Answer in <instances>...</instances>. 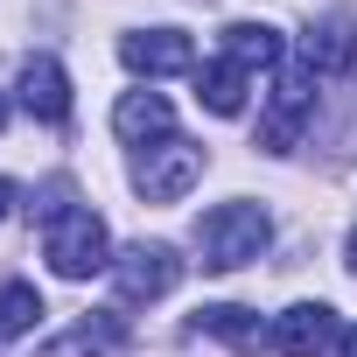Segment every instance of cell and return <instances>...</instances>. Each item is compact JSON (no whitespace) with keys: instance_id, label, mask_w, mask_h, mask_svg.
Masks as SVG:
<instances>
[{"instance_id":"1","label":"cell","mask_w":357,"mask_h":357,"mask_svg":"<svg viewBox=\"0 0 357 357\" xmlns=\"http://www.w3.org/2000/svg\"><path fill=\"white\" fill-rule=\"evenodd\" d=\"M266 238H273V225H266L259 204H218V211L197 218V252H204L211 273H238V266H252V259L266 252Z\"/></svg>"},{"instance_id":"2","label":"cell","mask_w":357,"mask_h":357,"mask_svg":"<svg viewBox=\"0 0 357 357\" xmlns=\"http://www.w3.org/2000/svg\"><path fill=\"white\" fill-rule=\"evenodd\" d=\"M43 252H50V266H56L63 280H91V273H105V266H112L105 218H91V211H63V218H50Z\"/></svg>"},{"instance_id":"3","label":"cell","mask_w":357,"mask_h":357,"mask_svg":"<svg viewBox=\"0 0 357 357\" xmlns=\"http://www.w3.org/2000/svg\"><path fill=\"white\" fill-rule=\"evenodd\" d=\"M197 175H204V147H190V140H154V147H140V161H133V190H140L147 204H175V197L197 190Z\"/></svg>"},{"instance_id":"4","label":"cell","mask_w":357,"mask_h":357,"mask_svg":"<svg viewBox=\"0 0 357 357\" xmlns=\"http://www.w3.org/2000/svg\"><path fill=\"white\" fill-rule=\"evenodd\" d=\"M112 280H119V301H161L175 280H183V259L168 245H126L112 259Z\"/></svg>"},{"instance_id":"5","label":"cell","mask_w":357,"mask_h":357,"mask_svg":"<svg viewBox=\"0 0 357 357\" xmlns=\"http://www.w3.org/2000/svg\"><path fill=\"white\" fill-rule=\"evenodd\" d=\"M336 336H343V329H336V308H322V301H294V308L273 322V350H280V357H322Z\"/></svg>"},{"instance_id":"6","label":"cell","mask_w":357,"mask_h":357,"mask_svg":"<svg viewBox=\"0 0 357 357\" xmlns=\"http://www.w3.org/2000/svg\"><path fill=\"white\" fill-rule=\"evenodd\" d=\"M119 63L140 70V77H175V70H197V50H190V36H175V29H147V36L119 43Z\"/></svg>"},{"instance_id":"7","label":"cell","mask_w":357,"mask_h":357,"mask_svg":"<svg viewBox=\"0 0 357 357\" xmlns=\"http://www.w3.org/2000/svg\"><path fill=\"white\" fill-rule=\"evenodd\" d=\"M315 70H287L280 84H273V112H266V126H259V140L273 147V154H287L294 147V133H301V119L315 112Z\"/></svg>"},{"instance_id":"8","label":"cell","mask_w":357,"mask_h":357,"mask_svg":"<svg viewBox=\"0 0 357 357\" xmlns=\"http://www.w3.org/2000/svg\"><path fill=\"white\" fill-rule=\"evenodd\" d=\"M301 63H308L315 77H343V70L357 63V29H350V15H322V22L301 36Z\"/></svg>"},{"instance_id":"9","label":"cell","mask_w":357,"mask_h":357,"mask_svg":"<svg viewBox=\"0 0 357 357\" xmlns=\"http://www.w3.org/2000/svg\"><path fill=\"white\" fill-rule=\"evenodd\" d=\"M112 133L133 140V147H147V140H175V105H168L161 91H126V98L112 105Z\"/></svg>"},{"instance_id":"10","label":"cell","mask_w":357,"mask_h":357,"mask_svg":"<svg viewBox=\"0 0 357 357\" xmlns=\"http://www.w3.org/2000/svg\"><path fill=\"white\" fill-rule=\"evenodd\" d=\"M22 105H29L36 119H50V126L70 119V77H63L50 56H29V63H22Z\"/></svg>"},{"instance_id":"11","label":"cell","mask_w":357,"mask_h":357,"mask_svg":"<svg viewBox=\"0 0 357 357\" xmlns=\"http://www.w3.org/2000/svg\"><path fill=\"white\" fill-rule=\"evenodd\" d=\"M245 91H252V70L231 63V56H218V63L197 70V98H204L218 119H238V112H245Z\"/></svg>"},{"instance_id":"12","label":"cell","mask_w":357,"mask_h":357,"mask_svg":"<svg viewBox=\"0 0 357 357\" xmlns=\"http://www.w3.org/2000/svg\"><path fill=\"white\" fill-rule=\"evenodd\" d=\"M197 329H211V336H225L231 350H266L273 336H266V322L252 315V308H238V301H218V308H197Z\"/></svg>"},{"instance_id":"13","label":"cell","mask_w":357,"mask_h":357,"mask_svg":"<svg viewBox=\"0 0 357 357\" xmlns=\"http://www.w3.org/2000/svg\"><path fill=\"white\" fill-rule=\"evenodd\" d=\"M126 350V329H119V315H91V322H77L70 336H56L43 357H119Z\"/></svg>"},{"instance_id":"14","label":"cell","mask_w":357,"mask_h":357,"mask_svg":"<svg viewBox=\"0 0 357 357\" xmlns=\"http://www.w3.org/2000/svg\"><path fill=\"white\" fill-rule=\"evenodd\" d=\"M225 56L245 63V70H273V63H280V36L259 29V22H231V29H225Z\"/></svg>"},{"instance_id":"15","label":"cell","mask_w":357,"mask_h":357,"mask_svg":"<svg viewBox=\"0 0 357 357\" xmlns=\"http://www.w3.org/2000/svg\"><path fill=\"white\" fill-rule=\"evenodd\" d=\"M36 322H43V294L36 287H22V280L0 287V336H29Z\"/></svg>"},{"instance_id":"16","label":"cell","mask_w":357,"mask_h":357,"mask_svg":"<svg viewBox=\"0 0 357 357\" xmlns=\"http://www.w3.org/2000/svg\"><path fill=\"white\" fill-rule=\"evenodd\" d=\"M336 350H343V357H357V329H343V336H336Z\"/></svg>"},{"instance_id":"17","label":"cell","mask_w":357,"mask_h":357,"mask_svg":"<svg viewBox=\"0 0 357 357\" xmlns=\"http://www.w3.org/2000/svg\"><path fill=\"white\" fill-rule=\"evenodd\" d=\"M15 211V183H0V218H8Z\"/></svg>"},{"instance_id":"18","label":"cell","mask_w":357,"mask_h":357,"mask_svg":"<svg viewBox=\"0 0 357 357\" xmlns=\"http://www.w3.org/2000/svg\"><path fill=\"white\" fill-rule=\"evenodd\" d=\"M343 252H350V273H357V231H350V245H343Z\"/></svg>"},{"instance_id":"19","label":"cell","mask_w":357,"mask_h":357,"mask_svg":"<svg viewBox=\"0 0 357 357\" xmlns=\"http://www.w3.org/2000/svg\"><path fill=\"white\" fill-rule=\"evenodd\" d=\"M0 126H8V98H0Z\"/></svg>"}]
</instances>
